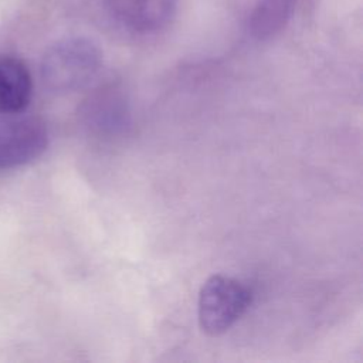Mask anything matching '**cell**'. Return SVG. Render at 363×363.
I'll list each match as a JSON object with an SVG mask.
<instances>
[{
	"label": "cell",
	"instance_id": "cell-1",
	"mask_svg": "<svg viewBox=\"0 0 363 363\" xmlns=\"http://www.w3.org/2000/svg\"><path fill=\"white\" fill-rule=\"evenodd\" d=\"M252 294L235 278L213 275L199 294L197 315L201 330L210 336L227 332L248 309Z\"/></svg>",
	"mask_w": 363,
	"mask_h": 363
},
{
	"label": "cell",
	"instance_id": "cell-2",
	"mask_svg": "<svg viewBox=\"0 0 363 363\" xmlns=\"http://www.w3.org/2000/svg\"><path fill=\"white\" fill-rule=\"evenodd\" d=\"M102 62L99 48L84 38L65 41L45 58L44 81L55 92H74L86 86Z\"/></svg>",
	"mask_w": 363,
	"mask_h": 363
},
{
	"label": "cell",
	"instance_id": "cell-4",
	"mask_svg": "<svg viewBox=\"0 0 363 363\" xmlns=\"http://www.w3.org/2000/svg\"><path fill=\"white\" fill-rule=\"evenodd\" d=\"M111 16L133 33H153L172 18L177 0H105Z\"/></svg>",
	"mask_w": 363,
	"mask_h": 363
},
{
	"label": "cell",
	"instance_id": "cell-5",
	"mask_svg": "<svg viewBox=\"0 0 363 363\" xmlns=\"http://www.w3.org/2000/svg\"><path fill=\"white\" fill-rule=\"evenodd\" d=\"M31 96L33 78L27 65L16 57H0V116L20 115Z\"/></svg>",
	"mask_w": 363,
	"mask_h": 363
},
{
	"label": "cell",
	"instance_id": "cell-6",
	"mask_svg": "<svg viewBox=\"0 0 363 363\" xmlns=\"http://www.w3.org/2000/svg\"><path fill=\"white\" fill-rule=\"evenodd\" d=\"M294 0H259L254 17L252 30L258 37H265L279 30L289 16Z\"/></svg>",
	"mask_w": 363,
	"mask_h": 363
},
{
	"label": "cell",
	"instance_id": "cell-3",
	"mask_svg": "<svg viewBox=\"0 0 363 363\" xmlns=\"http://www.w3.org/2000/svg\"><path fill=\"white\" fill-rule=\"evenodd\" d=\"M0 170L21 167L43 155L48 145L45 123L37 116H1Z\"/></svg>",
	"mask_w": 363,
	"mask_h": 363
}]
</instances>
